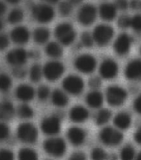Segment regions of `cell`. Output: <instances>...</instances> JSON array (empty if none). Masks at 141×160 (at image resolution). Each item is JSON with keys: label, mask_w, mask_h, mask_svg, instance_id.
Instances as JSON below:
<instances>
[{"label": "cell", "mask_w": 141, "mask_h": 160, "mask_svg": "<svg viewBox=\"0 0 141 160\" xmlns=\"http://www.w3.org/2000/svg\"><path fill=\"white\" fill-rule=\"evenodd\" d=\"M17 137L23 143L32 144L38 139V131L33 124L30 122H23L18 127Z\"/></svg>", "instance_id": "8992f818"}, {"label": "cell", "mask_w": 141, "mask_h": 160, "mask_svg": "<svg viewBox=\"0 0 141 160\" xmlns=\"http://www.w3.org/2000/svg\"><path fill=\"white\" fill-rule=\"evenodd\" d=\"M69 117L75 123H83L89 118V110L83 105H75L70 110Z\"/></svg>", "instance_id": "ffe728a7"}, {"label": "cell", "mask_w": 141, "mask_h": 160, "mask_svg": "<svg viewBox=\"0 0 141 160\" xmlns=\"http://www.w3.org/2000/svg\"><path fill=\"white\" fill-rule=\"evenodd\" d=\"M65 67L59 61H49L43 67V77L49 81H56L59 80L64 74Z\"/></svg>", "instance_id": "30bf717a"}, {"label": "cell", "mask_w": 141, "mask_h": 160, "mask_svg": "<svg viewBox=\"0 0 141 160\" xmlns=\"http://www.w3.org/2000/svg\"><path fill=\"white\" fill-rule=\"evenodd\" d=\"M57 42L62 46H70L77 38V32L69 22H62L56 27L54 32Z\"/></svg>", "instance_id": "6da1fadb"}, {"label": "cell", "mask_w": 141, "mask_h": 160, "mask_svg": "<svg viewBox=\"0 0 141 160\" xmlns=\"http://www.w3.org/2000/svg\"><path fill=\"white\" fill-rule=\"evenodd\" d=\"M18 160H38V155L31 148H23L18 151Z\"/></svg>", "instance_id": "f546056e"}, {"label": "cell", "mask_w": 141, "mask_h": 160, "mask_svg": "<svg viewBox=\"0 0 141 160\" xmlns=\"http://www.w3.org/2000/svg\"><path fill=\"white\" fill-rule=\"evenodd\" d=\"M12 78L8 74L2 73L0 74V91L6 92L10 90L12 87Z\"/></svg>", "instance_id": "836d02e7"}, {"label": "cell", "mask_w": 141, "mask_h": 160, "mask_svg": "<svg viewBox=\"0 0 141 160\" xmlns=\"http://www.w3.org/2000/svg\"><path fill=\"white\" fill-rule=\"evenodd\" d=\"M102 81L101 77H91L88 81V85L92 90H98L101 86Z\"/></svg>", "instance_id": "7bdbcfd3"}, {"label": "cell", "mask_w": 141, "mask_h": 160, "mask_svg": "<svg viewBox=\"0 0 141 160\" xmlns=\"http://www.w3.org/2000/svg\"><path fill=\"white\" fill-rule=\"evenodd\" d=\"M124 77L129 81H140L141 59H134L127 64L124 69Z\"/></svg>", "instance_id": "ac0fdd59"}, {"label": "cell", "mask_w": 141, "mask_h": 160, "mask_svg": "<svg viewBox=\"0 0 141 160\" xmlns=\"http://www.w3.org/2000/svg\"><path fill=\"white\" fill-rule=\"evenodd\" d=\"M51 32L49 29L44 27H40L34 30L33 37L34 42L38 45L47 44L50 38Z\"/></svg>", "instance_id": "4316f807"}, {"label": "cell", "mask_w": 141, "mask_h": 160, "mask_svg": "<svg viewBox=\"0 0 141 160\" xmlns=\"http://www.w3.org/2000/svg\"><path fill=\"white\" fill-rule=\"evenodd\" d=\"M118 158L117 156L115 155V153H112V154H110V156H108L107 159L106 160H117Z\"/></svg>", "instance_id": "9f6ffc18"}, {"label": "cell", "mask_w": 141, "mask_h": 160, "mask_svg": "<svg viewBox=\"0 0 141 160\" xmlns=\"http://www.w3.org/2000/svg\"><path fill=\"white\" fill-rule=\"evenodd\" d=\"M68 160H86V155L83 152L77 151L72 153V155L70 156Z\"/></svg>", "instance_id": "7dc6e473"}, {"label": "cell", "mask_w": 141, "mask_h": 160, "mask_svg": "<svg viewBox=\"0 0 141 160\" xmlns=\"http://www.w3.org/2000/svg\"><path fill=\"white\" fill-rule=\"evenodd\" d=\"M71 3H72L73 6H76V5L81 4V2H83V0H68Z\"/></svg>", "instance_id": "f5cc1de1"}, {"label": "cell", "mask_w": 141, "mask_h": 160, "mask_svg": "<svg viewBox=\"0 0 141 160\" xmlns=\"http://www.w3.org/2000/svg\"><path fill=\"white\" fill-rule=\"evenodd\" d=\"M28 75L29 78L33 82H38L42 79V77H43V67L38 63H35L30 67Z\"/></svg>", "instance_id": "1f68e13d"}, {"label": "cell", "mask_w": 141, "mask_h": 160, "mask_svg": "<svg viewBox=\"0 0 141 160\" xmlns=\"http://www.w3.org/2000/svg\"><path fill=\"white\" fill-rule=\"evenodd\" d=\"M140 53H141V48H140Z\"/></svg>", "instance_id": "91938a15"}, {"label": "cell", "mask_w": 141, "mask_h": 160, "mask_svg": "<svg viewBox=\"0 0 141 160\" xmlns=\"http://www.w3.org/2000/svg\"><path fill=\"white\" fill-rule=\"evenodd\" d=\"M24 18L23 11L20 8H13L9 12L8 15V22L10 24H16L20 23Z\"/></svg>", "instance_id": "4dcf8cb0"}, {"label": "cell", "mask_w": 141, "mask_h": 160, "mask_svg": "<svg viewBox=\"0 0 141 160\" xmlns=\"http://www.w3.org/2000/svg\"><path fill=\"white\" fill-rule=\"evenodd\" d=\"M135 149L130 144L124 146L120 150V160H134L135 158Z\"/></svg>", "instance_id": "d6a6232c"}, {"label": "cell", "mask_w": 141, "mask_h": 160, "mask_svg": "<svg viewBox=\"0 0 141 160\" xmlns=\"http://www.w3.org/2000/svg\"><path fill=\"white\" fill-rule=\"evenodd\" d=\"M45 52L49 58L58 59L63 54V48L58 42H48L45 46Z\"/></svg>", "instance_id": "484cf974"}, {"label": "cell", "mask_w": 141, "mask_h": 160, "mask_svg": "<svg viewBox=\"0 0 141 160\" xmlns=\"http://www.w3.org/2000/svg\"><path fill=\"white\" fill-rule=\"evenodd\" d=\"M10 129L4 121H0V141L6 140L9 137Z\"/></svg>", "instance_id": "f35d334b"}, {"label": "cell", "mask_w": 141, "mask_h": 160, "mask_svg": "<svg viewBox=\"0 0 141 160\" xmlns=\"http://www.w3.org/2000/svg\"><path fill=\"white\" fill-rule=\"evenodd\" d=\"M75 68L83 74H91L97 67V61L91 54H81L74 61Z\"/></svg>", "instance_id": "9c48e42d"}, {"label": "cell", "mask_w": 141, "mask_h": 160, "mask_svg": "<svg viewBox=\"0 0 141 160\" xmlns=\"http://www.w3.org/2000/svg\"><path fill=\"white\" fill-rule=\"evenodd\" d=\"M17 114L20 118L23 120H28L33 117V109L27 103H23L17 109Z\"/></svg>", "instance_id": "f1b7e54d"}, {"label": "cell", "mask_w": 141, "mask_h": 160, "mask_svg": "<svg viewBox=\"0 0 141 160\" xmlns=\"http://www.w3.org/2000/svg\"><path fill=\"white\" fill-rule=\"evenodd\" d=\"M99 139L101 143L108 147H115L121 143L124 135L120 129L111 126L103 128L99 134Z\"/></svg>", "instance_id": "277c9868"}, {"label": "cell", "mask_w": 141, "mask_h": 160, "mask_svg": "<svg viewBox=\"0 0 141 160\" xmlns=\"http://www.w3.org/2000/svg\"><path fill=\"white\" fill-rule=\"evenodd\" d=\"M43 148L48 154L54 158H61L67 151V143L62 138L52 136L43 143Z\"/></svg>", "instance_id": "7a4b0ae2"}, {"label": "cell", "mask_w": 141, "mask_h": 160, "mask_svg": "<svg viewBox=\"0 0 141 160\" xmlns=\"http://www.w3.org/2000/svg\"><path fill=\"white\" fill-rule=\"evenodd\" d=\"M107 157V153L100 147L94 148L91 152V160H106Z\"/></svg>", "instance_id": "d590c367"}, {"label": "cell", "mask_w": 141, "mask_h": 160, "mask_svg": "<svg viewBox=\"0 0 141 160\" xmlns=\"http://www.w3.org/2000/svg\"><path fill=\"white\" fill-rule=\"evenodd\" d=\"M3 26H4L3 22V20L0 18V31H2V29L3 28Z\"/></svg>", "instance_id": "680465c9"}, {"label": "cell", "mask_w": 141, "mask_h": 160, "mask_svg": "<svg viewBox=\"0 0 141 160\" xmlns=\"http://www.w3.org/2000/svg\"><path fill=\"white\" fill-rule=\"evenodd\" d=\"M128 93L123 87L120 86H110L105 91V99L110 106L117 107L125 102Z\"/></svg>", "instance_id": "52a82bcc"}, {"label": "cell", "mask_w": 141, "mask_h": 160, "mask_svg": "<svg viewBox=\"0 0 141 160\" xmlns=\"http://www.w3.org/2000/svg\"><path fill=\"white\" fill-rule=\"evenodd\" d=\"M85 87L83 79L77 75L71 74L62 81V89L67 95L78 96L82 93Z\"/></svg>", "instance_id": "ba28073f"}, {"label": "cell", "mask_w": 141, "mask_h": 160, "mask_svg": "<svg viewBox=\"0 0 141 160\" xmlns=\"http://www.w3.org/2000/svg\"><path fill=\"white\" fill-rule=\"evenodd\" d=\"M10 38L4 33H0V51L5 50L9 46Z\"/></svg>", "instance_id": "f6af8a7d"}, {"label": "cell", "mask_w": 141, "mask_h": 160, "mask_svg": "<svg viewBox=\"0 0 141 160\" xmlns=\"http://www.w3.org/2000/svg\"><path fill=\"white\" fill-rule=\"evenodd\" d=\"M6 10H7V7H6L5 2L0 0V18L2 17L3 15H4Z\"/></svg>", "instance_id": "816d5d0a"}, {"label": "cell", "mask_w": 141, "mask_h": 160, "mask_svg": "<svg viewBox=\"0 0 141 160\" xmlns=\"http://www.w3.org/2000/svg\"><path fill=\"white\" fill-rule=\"evenodd\" d=\"M130 28L137 32H141V14H136L131 18Z\"/></svg>", "instance_id": "60d3db41"}, {"label": "cell", "mask_w": 141, "mask_h": 160, "mask_svg": "<svg viewBox=\"0 0 141 160\" xmlns=\"http://www.w3.org/2000/svg\"><path fill=\"white\" fill-rule=\"evenodd\" d=\"M131 18L128 15H121L117 20V25L120 29H127L130 27Z\"/></svg>", "instance_id": "ab89813d"}, {"label": "cell", "mask_w": 141, "mask_h": 160, "mask_svg": "<svg viewBox=\"0 0 141 160\" xmlns=\"http://www.w3.org/2000/svg\"><path fill=\"white\" fill-rule=\"evenodd\" d=\"M9 38L17 45H24L30 39V32L26 27L17 26L11 31Z\"/></svg>", "instance_id": "e0dca14e"}, {"label": "cell", "mask_w": 141, "mask_h": 160, "mask_svg": "<svg viewBox=\"0 0 141 160\" xmlns=\"http://www.w3.org/2000/svg\"><path fill=\"white\" fill-rule=\"evenodd\" d=\"M13 74L18 79H23V78L26 77L27 71L23 67H23H13Z\"/></svg>", "instance_id": "ee69618b"}, {"label": "cell", "mask_w": 141, "mask_h": 160, "mask_svg": "<svg viewBox=\"0 0 141 160\" xmlns=\"http://www.w3.org/2000/svg\"><path fill=\"white\" fill-rule=\"evenodd\" d=\"M94 42L100 47L108 45L115 35V30L112 27L105 23L99 24L94 28L92 32Z\"/></svg>", "instance_id": "5b68a950"}, {"label": "cell", "mask_w": 141, "mask_h": 160, "mask_svg": "<svg viewBox=\"0 0 141 160\" xmlns=\"http://www.w3.org/2000/svg\"><path fill=\"white\" fill-rule=\"evenodd\" d=\"M36 96L41 101H45L51 96V91L49 87L45 85H42L38 88L36 91Z\"/></svg>", "instance_id": "e575fe53"}, {"label": "cell", "mask_w": 141, "mask_h": 160, "mask_svg": "<svg viewBox=\"0 0 141 160\" xmlns=\"http://www.w3.org/2000/svg\"><path fill=\"white\" fill-rule=\"evenodd\" d=\"M101 77L105 80H112L116 77L119 72V66L115 60L106 58L103 60L99 67Z\"/></svg>", "instance_id": "5bb4252c"}, {"label": "cell", "mask_w": 141, "mask_h": 160, "mask_svg": "<svg viewBox=\"0 0 141 160\" xmlns=\"http://www.w3.org/2000/svg\"><path fill=\"white\" fill-rule=\"evenodd\" d=\"M114 4L117 10L124 11L129 8V1L128 0H115Z\"/></svg>", "instance_id": "bcb514c9"}, {"label": "cell", "mask_w": 141, "mask_h": 160, "mask_svg": "<svg viewBox=\"0 0 141 160\" xmlns=\"http://www.w3.org/2000/svg\"><path fill=\"white\" fill-rule=\"evenodd\" d=\"M131 46V37L127 33H121L115 39L113 48L116 54L119 56H125L130 51Z\"/></svg>", "instance_id": "9a60e30c"}, {"label": "cell", "mask_w": 141, "mask_h": 160, "mask_svg": "<svg viewBox=\"0 0 141 160\" xmlns=\"http://www.w3.org/2000/svg\"><path fill=\"white\" fill-rule=\"evenodd\" d=\"M134 160H141V151L138 154L135 155V158H134Z\"/></svg>", "instance_id": "6f0895ef"}, {"label": "cell", "mask_w": 141, "mask_h": 160, "mask_svg": "<svg viewBox=\"0 0 141 160\" xmlns=\"http://www.w3.org/2000/svg\"><path fill=\"white\" fill-rule=\"evenodd\" d=\"M8 3H10V4H18V2H20L22 0H5Z\"/></svg>", "instance_id": "11a10c76"}, {"label": "cell", "mask_w": 141, "mask_h": 160, "mask_svg": "<svg viewBox=\"0 0 141 160\" xmlns=\"http://www.w3.org/2000/svg\"><path fill=\"white\" fill-rule=\"evenodd\" d=\"M5 59L12 67H23L28 59V52L22 48H13L7 53Z\"/></svg>", "instance_id": "4fadbf2b"}, {"label": "cell", "mask_w": 141, "mask_h": 160, "mask_svg": "<svg viewBox=\"0 0 141 160\" xmlns=\"http://www.w3.org/2000/svg\"><path fill=\"white\" fill-rule=\"evenodd\" d=\"M44 2H46V3H48V4H54V3H57V2H58L60 0H43Z\"/></svg>", "instance_id": "db71d44e"}, {"label": "cell", "mask_w": 141, "mask_h": 160, "mask_svg": "<svg viewBox=\"0 0 141 160\" xmlns=\"http://www.w3.org/2000/svg\"><path fill=\"white\" fill-rule=\"evenodd\" d=\"M113 122L116 129L120 130H126L131 125L132 118L127 112H120L115 115Z\"/></svg>", "instance_id": "603a6c76"}, {"label": "cell", "mask_w": 141, "mask_h": 160, "mask_svg": "<svg viewBox=\"0 0 141 160\" xmlns=\"http://www.w3.org/2000/svg\"><path fill=\"white\" fill-rule=\"evenodd\" d=\"M32 16L38 22L48 23L55 18V10L53 6L48 3H38L32 8Z\"/></svg>", "instance_id": "3957f363"}, {"label": "cell", "mask_w": 141, "mask_h": 160, "mask_svg": "<svg viewBox=\"0 0 141 160\" xmlns=\"http://www.w3.org/2000/svg\"><path fill=\"white\" fill-rule=\"evenodd\" d=\"M86 102L89 107L92 109H99L102 106L104 96L98 90H92L86 95Z\"/></svg>", "instance_id": "7402d4cb"}, {"label": "cell", "mask_w": 141, "mask_h": 160, "mask_svg": "<svg viewBox=\"0 0 141 160\" xmlns=\"http://www.w3.org/2000/svg\"><path fill=\"white\" fill-rule=\"evenodd\" d=\"M15 115V108L9 100L0 101V120L8 121Z\"/></svg>", "instance_id": "cb8c5ba5"}, {"label": "cell", "mask_w": 141, "mask_h": 160, "mask_svg": "<svg viewBox=\"0 0 141 160\" xmlns=\"http://www.w3.org/2000/svg\"><path fill=\"white\" fill-rule=\"evenodd\" d=\"M129 7L133 10H140L141 0H130V2H129Z\"/></svg>", "instance_id": "681fc988"}, {"label": "cell", "mask_w": 141, "mask_h": 160, "mask_svg": "<svg viewBox=\"0 0 141 160\" xmlns=\"http://www.w3.org/2000/svg\"><path fill=\"white\" fill-rule=\"evenodd\" d=\"M15 96L23 103H28L35 97L36 91L28 84H21L15 90Z\"/></svg>", "instance_id": "d6986e66"}, {"label": "cell", "mask_w": 141, "mask_h": 160, "mask_svg": "<svg viewBox=\"0 0 141 160\" xmlns=\"http://www.w3.org/2000/svg\"><path fill=\"white\" fill-rule=\"evenodd\" d=\"M134 139L137 143H139V145H141V126L134 132Z\"/></svg>", "instance_id": "f907efd6"}, {"label": "cell", "mask_w": 141, "mask_h": 160, "mask_svg": "<svg viewBox=\"0 0 141 160\" xmlns=\"http://www.w3.org/2000/svg\"><path fill=\"white\" fill-rule=\"evenodd\" d=\"M112 116V113L108 109H101L97 112L95 118L96 124L99 126H102L110 121Z\"/></svg>", "instance_id": "83f0119b"}, {"label": "cell", "mask_w": 141, "mask_h": 160, "mask_svg": "<svg viewBox=\"0 0 141 160\" xmlns=\"http://www.w3.org/2000/svg\"><path fill=\"white\" fill-rule=\"evenodd\" d=\"M72 8L73 5L68 0L62 1L58 5V10L62 16H69L72 12Z\"/></svg>", "instance_id": "8d00e7d4"}, {"label": "cell", "mask_w": 141, "mask_h": 160, "mask_svg": "<svg viewBox=\"0 0 141 160\" xmlns=\"http://www.w3.org/2000/svg\"><path fill=\"white\" fill-rule=\"evenodd\" d=\"M0 160H14V153L8 148L0 149Z\"/></svg>", "instance_id": "b9f144b4"}, {"label": "cell", "mask_w": 141, "mask_h": 160, "mask_svg": "<svg viewBox=\"0 0 141 160\" xmlns=\"http://www.w3.org/2000/svg\"><path fill=\"white\" fill-rule=\"evenodd\" d=\"M97 8L91 3L82 5L77 13V20L83 26H90L96 21L97 17Z\"/></svg>", "instance_id": "7c38bea8"}, {"label": "cell", "mask_w": 141, "mask_h": 160, "mask_svg": "<svg viewBox=\"0 0 141 160\" xmlns=\"http://www.w3.org/2000/svg\"><path fill=\"white\" fill-rule=\"evenodd\" d=\"M99 14L104 21H113L117 16V8L114 3L104 2L99 8Z\"/></svg>", "instance_id": "44dd1931"}, {"label": "cell", "mask_w": 141, "mask_h": 160, "mask_svg": "<svg viewBox=\"0 0 141 160\" xmlns=\"http://www.w3.org/2000/svg\"><path fill=\"white\" fill-rule=\"evenodd\" d=\"M51 100L53 105L57 107H65L69 102V98L67 94L63 90L56 89L51 92Z\"/></svg>", "instance_id": "d4e9b609"}, {"label": "cell", "mask_w": 141, "mask_h": 160, "mask_svg": "<svg viewBox=\"0 0 141 160\" xmlns=\"http://www.w3.org/2000/svg\"><path fill=\"white\" fill-rule=\"evenodd\" d=\"M40 126L43 134L50 137L56 136L61 131L62 121L58 115H51L43 119Z\"/></svg>", "instance_id": "8fae6325"}, {"label": "cell", "mask_w": 141, "mask_h": 160, "mask_svg": "<svg viewBox=\"0 0 141 160\" xmlns=\"http://www.w3.org/2000/svg\"><path fill=\"white\" fill-rule=\"evenodd\" d=\"M81 42L85 48H92L95 43L92 34L89 32H84L81 36Z\"/></svg>", "instance_id": "74e56055"}, {"label": "cell", "mask_w": 141, "mask_h": 160, "mask_svg": "<svg viewBox=\"0 0 141 160\" xmlns=\"http://www.w3.org/2000/svg\"><path fill=\"white\" fill-rule=\"evenodd\" d=\"M134 109L135 110V112H137L141 115V94L134 99Z\"/></svg>", "instance_id": "c3c4849f"}, {"label": "cell", "mask_w": 141, "mask_h": 160, "mask_svg": "<svg viewBox=\"0 0 141 160\" xmlns=\"http://www.w3.org/2000/svg\"><path fill=\"white\" fill-rule=\"evenodd\" d=\"M67 139L72 145H82L86 139V132L82 128L78 126H72L67 131Z\"/></svg>", "instance_id": "2e32d148"}]
</instances>
